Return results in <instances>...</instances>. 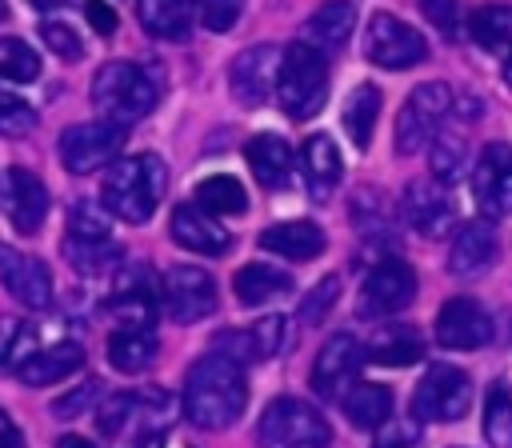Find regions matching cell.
<instances>
[{
  "label": "cell",
  "instance_id": "obj_21",
  "mask_svg": "<svg viewBox=\"0 0 512 448\" xmlns=\"http://www.w3.org/2000/svg\"><path fill=\"white\" fill-rule=\"evenodd\" d=\"M172 240L200 256H220L232 248V232L224 224H216V216L204 212L200 204H180L172 212Z\"/></svg>",
  "mask_w": 512,
  "mask_h": 448
},
{
  "label": "cell",
  "instance_id": "obj_10",
  "mask_svg": "<svg viewBox=\"0 0 512 448\" xmlns=\"http://www.w3.org/2000/svg\"><path fill=\"white\" fill-rule=\"evenodd\" d=\"M160 300H164V312L176 320V324H196L204 316L216 312V280L196 268V264H176L168 268L164 284H160Z\"/></svg>",
  "mask_w": 512,
  "mask_h": 448
},
{
  "label": "cell",
  "instance_id": "obj_45",
  "mask_svg": "<svg viewBox=\"0 0 512 448\" xmlns=\"http://www.w3.org/2000/svg\"><path fill=\"white\" fill-rule=\"evenodd\" d=\"M40 40H44L48 52H56L60 60H80V56H84L80 32H72V28L60 24V20H44V24H40Z\"/></svg>",
  "mask_w": 512,
  "mask_h": 448
},
{
  "label": "cell",
  "instance_id": "obj_31",
  "mask_svg": "<svg viewBox=\"0 0 512 448\" xmlns=\"http://www.w3.org/2000/svg\"><path fill=\"white\" fill-rule=\"evenodd\" d=\"M340 408L348 416L352 428H380L388 416H392V392L384 384H372V380H356L344 396H340Z\"/></svg>",
  "mask_w": 512,
  "mask_h": 448
},
{
  "label": "cell",
  "instance_id": "obj_37",
  "mask_svg": "<svg viewBox=\"0 0 512 448\" xmlns=\"http://www.w3.org/2000/svg\"><path fill=\"white\" fill-rule=\"evenodd\" d=\"M196 200L212 216H240L248 208V192L236 176H208L196 184Z\"/></svg>",
  "mask_w": 512,
  "mask_h": 448
},
{
  "label": "cell",
  "instance_id": "obj_47",
  "mask_svg": "<svg viewBox=\"0 0 512 448\" xmlns=\"http://www.w3.org/2000/svg\"><path fill=\"white\" fill-rule=\"evenodd\" d=\"M352 220H356L360 228H384V220H388L384 196H380L376 188H360L356 200H352Z\"/></svg>",
  "mask_w": 512,
  "mask_h": 448
},
{
  "label": "cell",
  "instance_id": "obj_2",
  "mask_svg": "<svg viewBox=\"0 0 512 448\" xmlns=\"http://www.w3.org/2000/svg\"><path fill=\"white\" fill-rule=\"evenodd\" d=\"M168 184V168L156 152H136L124 160H112L104 176V208L124 220V224H144L152 220L160 196Z\"/></svg>",
  "mask_w": 512,
  "mask_h": 448
},
{
  "label": "cell",
  "instance_id": "obj_43",
  "mask_svg": "<svg viewBox=\"0 0 512 448\" xmlns=\"http://www.w3.org/2000/svg\"><path fill=\"white\" fill-rule=\"evenodd\" d=\"M340 300V276H324L308 296H304V304H300V324H316V320H324L328 316V308Z\"/></svg>",
  "mask_w": 512,
  "mask_h": 448
},
{
  "label": "cell",
  "instance_id": "obj_49",
  "mask_svg": "<svg viewBox=\"0 0 512 448\" xmlns=\"http://www.w3.org/2000/svg\"><path fill=\"white\" fill-rule=\"evenodd\" d=\"M416 440H420L416 420H392V416H388V420L376 428L372 448H416Z\"/></svg>",
  "mask_w": 512,
  "mask_h": 448
},
{
  "label": "cell",
  "instance_id": "obj_32",
  "mask_svg": "<svg viewBox=\"0 0 512 448\" xmlns=\"http://www.w3.org/2000/svg\"><path fill=\"white\" fill-rule=\"evenodd\" d=\"M136 16H140V28L156 40H188V32H192L188 0H140Z\"/></svg>",
  "mask_w": 512,
  "mask_h": 448
},
{
  "label": "cell",
  "instance_id": "obj_29",
  "mask_svg": "<svg viewBox=\"0 0 512 448\" xmlns=\"http://www.w3.org/2000/svg\"><path fill=\"white\" fill-rule=\"evenodd\" d=\"M288 288H292V276L276 264H264V260H252L232 276V292L244 308H260L268 300H280Z\"/></svg>",
  "mask_w": 512,
  "mask_h": 448
},
{
  "label": "cell",
  "instance_id": "obj_33",
  "mask_svg": "<svg viewBox=\"0 0 512 448\" xmlns=\"http://www.w3.org/2000/svg\"><path fill=\"white\" fill-rule=\"evenodd\" d=\"M428 168H432V180L436 184H444V188L460 184L464 172H468V140H464V132H452V128L432 132Z\"/></svg>",
  "mask_w": 512,
  "mask_h": 448
},
{
  "label": "cell",
  "instance_id": "obj_38",
  "mask_svg": "<svg viewBox=\"0 0 512 448\" xmlns=\"http://www.w3.org/2000/svg\"><path fill=\"white\" fill-rule=\"evenodd\" d=\"M484 436L492 448H512V392L508 384H492L484 400Z\"/></svg>",
  "mask_w": 512,
  "mask_h": 448
},
{
  "label": "cell",
  "instance_id": "obj_48",
  "mask_svg": "<svg viewBox=\"0 0 512 448\" xmlns=\"http://www.w3.org/2000/svg\"><path fill=\"white\" fill-rule=\"evenodd\" d=\"M96 396H100V380H84L80 388H72L68 396H60V400L52 404V416H56V420H72V416L88 412Z\"/></svg>",
  "mask_w": 512,
  "mask_h": 448
},
{
  "label": "cell",
  "instance_id": "obj_57",
  "mask_svg": "<svg viewBox=\"0 0 512 448\" xmlns=\"http://www.w3.org/2000/svg\"><path fill=\"white\" fill-rule=\"evenodd\" d=\"M4 16H8V4H4V0H0V20H4Z\"/></svg>",
  "mask_w": 512,
  "mask_h": 448
},
{
  "label": "cell",
  "instance_id": "obj_20",
  "mask_svg": "<svg viewBox=\"0 0 512 448\" xmlns=\"http://www.w3.org/2000/svg\"><path fill=\"white\" fill-rule=\"evenodd\" d=\"M500 256V236L488 220H472V224H460L456 236H452V248H448V272L460 276V280H472L480 272H488Z\"/></svg>",
  "mask_w": 512,
  "mask_h": 448
},
{
  "label": "cell",
  "instance_id": "obj_1",
  "mask_svg": "<svg viewBox=\"0 0 512 448\" xmlns=\"http://www.w3.org/2000/svg\"><path fill=\"white\" fill-rule=\"evenodd\" d=\"M244 404H248L244 368L236 360H228L224 352H208L188 368V376H184V416L196 428L220 432V428L236 424Z\"/></svg>",
  "mask_w": 512,
  "mask_h": 448
},
{
  "label": "cell",
  "instance_id": "obj_23",
  "mask_svg": "<svg viewBox=\"0 0 512 448\" xmlns=\"http://www.w3.org/2000/svg\"><path fill=\"white\" fill-rule=\"evenodd\" d=\"M244 160H248L256 184H260V188H272V192L284 188V184L292 180V168H296L292 144H288L284 136H276V132L252 136V140L244 144Z\"/></svg>",
  "mask_w": 512,
  "mask_h": 448
},
{
  "label": "cell",
  "instance_id": "obj_6",
  "mask_svg": "<svg viewBox=\"0 0 512 448\" xmlns=\"http://www.w3.org/2000/svg\"><path fill=\"white\" fill-rule=\"evenodd\" d=\"M472 408V380L456 364H432L412 392V420L452 424Z\"/></svg>",
  "mask_w": 512,
  "mask_h": 448
},
{
  "label": "cell",
  "instance_id": "obj_4",
  "mask_svg": "<svg viewBox=\"0 0 512 448\" xmlns=\"http://www.w3.org/2000/svg\"><path fill=\"white\" fill-rule=\"evenodd\" d=\"M276 96L288 120H312L328 100V60L320 48L296 40L280 52Z\"/></svg>",
  "mask_w": 512,
  "mask_h": 448
},
{
  "label": "cell",
  "instance_id": "obj_56",
  "mask_svg": "<svg viewBox=\"0 0 512 448\" xmlns=\"http://www.w3.org/2000/svg\"><path fill=\"white\" fill-rule=\"evenodd\" d=\"M504 84L512 88V56H508V64H504Z\"/></svg>",
  "mask_w": 512,
  "mask_h": 448
},
{
  "label": "cell",
  "instance_id": "obj_42",
  "mask_svg": "<svg viewBox=\"0 0 512 448\" xmlns=\"http://www.w3.org/2000/svg\"><path fill=\"white\" fill-rule=\"evenodd\" d=\"M132 412H136V396L116 392V396H108V400L96 408V428H100L104 436H120L124 424L132 420Z\"/></svg>",
  "mask_w": 512,
  "mask_h": 448
},
{
  "label": "cell",
  "instance_id": "obj_5",
  "mask_svg": "<svg viewBox=\"0 0 512 448\" xmlns=\"http://www.w3.org/2000/svg\"><path fill=\"white\" fill-rule=\"evenodd\" d=\"M256 444L260 448H328L332 444V428L308 400L276 396L260 412Z\"/></svg>",
  "mask_w": 512,
  "mask_h": 448
},
{
  "label": "cell",
  "instance_id": "obj_14",
  "mask_svg": "<svg viewBox=\"0 0 512 448\" xmlns=\"http://www.w3.org/2000/svg\"><path fill=\"white\" fill-rule=\"evenodd\" d=\"M360 364H364V344L352 332L328 336L320 356H316V364H312V392L324 396V400H340L356 384Z\"/></svg>",
  "mask_w": 512,
  "mask_h": 448
},
{
  "label": "cell",
  "instance_id": "obj_55",
  "mask_svg": "<svg viewBox=\"0 0 512 448\" xmlns=\"http://www.w3.org/2000/svg\"><path fill=\"white\" fill-rule=\"evenodd\" d=\"M28 4H32L36 12H56V8H64L68 0H28Z\"/></svg>",
  "mask_w": 512,
  "mask_h": 448
},
{
  "label": "cell",
  "instance_id": "obj_53",
  "mask_svg": "<svg viewBox=\"0 0 512 448\" xmlns=\"http://www.w3.org/2000/svg\"><path fill=\"white\" fill-rule=\"evenodd\" d=\"M132 448H164V432L160 428H148V432H140L136 436V444Z\"/></svg>",
  "mask_w": 512,
  "mask_h": 448
},
{
  "label": "cell",
  "instance_id": "obj_11",
  "mask_svg": "<svg viewBox=\"0 0 512 448\" xmlns=\"http://www.w3.org/2000/svg\"><path fill=\"white\" fill-rule=\"evenodd\" d=\"M416 272L400 260V256H384L380 264H372V272L364 276L360 288V312L364 316H396L416 300Z\"/></svg>",
  "mask_w": 512,
  "mask_h": 448
},
{
  "label": "cell",
  "instance_id": "obj_46",
  "mask_svg": "<svg viewBox=\"0 0 512 448\" xmlns=\"http://www.w3.org/2000/svg\"><path fill=\"white\" fill-rule=\"evenodd\" d=\"M420 12L428 16V24L444 40H456L460 36V4L456 0H420Z\"/></svg>",
  "mask_w": 512,
  "mask_h": 448
},
{
  "label": "cell",
  "instance_id": "obj_15",
  "mask_svg": "<svg viewBox=\"0 0 512 448\" xmlns=\"http://www.w3.org/2000/svg\"><path fill=\"white\" fill-rule=\"evenodd\" d=\"M472 192L484 220H504L512 212V144H488L472 172Z\"/></svg>",
  "mask_w": 512,
  "mask_h": 448
},
{
  "label": "cell",
  "instance_id": "obj_26",
  "mask_svg": "<svg viewBox=\"0 0 512 448\" xmlns=\"http://www.w3.org/2000/svg\"><path fill=\"white\" fill-rule=\"evenodd\" d=\"M352 28H356V4L352 0H324L308 20H304V44H312V48H320V52H336V48H344L348 44V36H352Z\"/></svg>",
  "mask_w": 512,
  "mask_h": 448
},
{
  "label": "cell",
  "instance_id": "obj_16",
  "mask_svg": "<svg viewBox=\"0 0 512 448\" xmlns=\"http://www.w3.org/2000/svg\"><path fill=\"white\" fill-rule=\"evenodd\" d=\"M400 216L412 232L428 236V240H440L456 228V200L448 196L444 184H408L404 188V200H400Z\"/></svg>",
  "mask_w": 512,
  "mask_h": 448
},
{
  "label": "cell",
  "instance_id": "obj_51",
  "mask_svg": "<svg viewBox=\"0 0 512 448\" xmlns=\"http://www.w3.org/2000/svg\"><path fill=\"white\" fill-rule=\"evenodd\" d=\"M20 332H24V320H16V316H0V368L16 356Z\"/></svg>",
  "mask_w": 512,
  "mask_h": 448
},
{
  "label": "cell",
  "instance_id": "obj_9",
  "mask_svg": "<svg viewBox=\"0 0 512 448\" xmlns=\"http://www.w3.org/2000/svg\"><path fill=\"white\" fill-rule=\"evenodd\" d=\"M448 112H452V88L444 80H428L412 88L404 108L396 112V152L412 156L416 148H424Z\"/></svg>",
  "mask_w": 512,
  "mask_h": 448
},
{
  "label": "cell",
  "instance_id": "obj_30",
  "mask_svg": "<svg viewBox=\"0 0 512 448\" xmlns=\"http://www.w3.org/2000/svg\"><path fill=\"white\" fill-rule=\"evenodd\" d=\"M156 352H160V344H156L152 328H116L108 336V364L116 372H128V376L144 372V368H152Z\"/></svg>",
  "mask_w": 512,
  "mask_h": 448
},
{
  "label": "cell",
  "instance_id": "obj_8",
  "mask_svg": "<svg viewBox=\"0 0 512 448\" xmlns=\"http://www.w3.org/2000/svg\"><path fill=\"white\" fill-rule=\"evenodd\" d=\"M364 56L376 64V68H388V72H404L412 64H420L428 56V40L404 24L400 16L392 12H372L368 20V32H364Z\"/></svg>",
  "mask_w": 512,
  "mask_h": 448
},
{
  "label": "cell",
  "instance_id": "obj_39",
  "mask_svg": "<svg viewBox=\"0 0 512 448\" xmlns=\"http://www.w3.org/2000/svg\"><path fill=\"white\" fill-rule=\"evenodd\" d=\"M40 76V56L20 36H0V80L32 84Z\"/></svg>",
  "mask_w": 512,
  "mask_h": 448
},
{
  "label": "cell",
  "instance_id": "obj_27",
  "mask_svg": "<svg viewBox=\"0 0 512 448\" xmlns=\"http://www.w3.org/2000/svg\"><path fill=\"white\" fill-rule=\"evenodd\" d=\"M300 168H304V180H308V192L312 200H328L332 188L340 184L344 176V164H340V148L328 132H316L304 140V152H300Z\"/></svg>",
  "mask_w": 512,
  "mask_h": 448
},
{
  "label": "cell",
  "instance_id": "obj_25",
  "mask_svg": "<svg viewBox=\"0 0 512 448\" xmlns=\"http://www.w3.org/2000/svg\"><path fill=\"white\" fill-rule=\"evenodd\" d=\"M420 356H424V336H420V328L400 324V320H384V324L368 336V344H364V360L388 364V368L416 364Z\"/></svg>",
  "mask_w": 512,
  "mask_h": 448
},
{
  "label": "cell",
  "instance_id": "obj_18",
  "mask_svg": "<svg viewBox=\"0 0 512 448\" xmlns=\"http://www.w3.org/2000/svg\"><path fill=\"white\" fill-rule=\"evenodd\" d=\"M288 340H292V336H288V316H264V320H256L252 328H228V332H220V336L212 340V348L224 352V356L236 360V364H248V360H268V356H276Z\"/></svg>",
  "mask_w": 512,
  "mask_h": 448
},
{
  "label": "cell",
  "instance_id": "obj_3",
  "mask_svg": "<svg viewBox=\"0 0 512 448\" xmlns=\"http://www.w3.org/2000/svg\"><path fill=\"white\" fill-rule=\"evenodd\" d=\"M156 100H160V80L144 64L112 60L92 76V108L100 112V120L136 124L156 108Z\"/></svg>",
  "mask_w": 512,
  "mask_h": 448
},
{
  "label": "cell",
  "instance_id": "obj_7",
  "mask_svg": "<svg viewBox=\"0 0 512 448\" xmlns=\"http://www.w3.org/2000/svg\"><path fill=\"white\" fill-rule=\"evenodd\" d=\"M128 140V124H116V120H88V124H72L60 132V160L72 176H88L104 164H112L120 156Z\"/></svg>",
  "mask_w": 512,
  "mask_h": 448
},
{
  "label": "cell",
  "instance_id": "obj_17",
  "mask_svg": "<svg viewBox=\"0 0 512 448\" xmlns=\"http://www.w3.org/2000/svg\"><path fill=\"white\" fill-rule=\"evenodd\" d=\"M276 68H280V48L276 44H252V48H244L232 60V68H228L232 96L244 108H260L272 96V88H276Z\"/></svg>",
  "mask_w": 512,
  "mask_h": 448
},
{
  "label": "cell",
  "instance_id": "obj_41",
  "mask_svg": "<svg viewBox=\"0 0 512 448\" xmlns=\"http://www.w3.org/2000/svg\"><path fill=\"white\" fill-rule=\"evenodd\" d=\"M196 8V20L208 28V32H228L240 12H244V0H192Z\"/></svg>",
  "mask_w": 512,
  "mask_h": 448
},
{
  "label": "cell",
  "instance_id": "obj_50",
  "mask_svg": "<svg viewBox=\"0 0 512 448\" xmlns=\"http://www.w3.org/2000/svg\"><path fill=\"white\" fill-rule=\"evenodd\" d=\"M84 16H88V24H92L100 36H112V32H116V8H112V4H104V0H84Z\"/></svg>",
  "mask_w": 512,
  "mask_h": 448
},
{
  "label": "cell",
  "instance_id": "obj_40",
  "mask_svg": "<svg viewBox=\"0 0 512 448\" xmlns=\"http://www.w3.org/2000/svg\"><path fill=\"white\" fill-rule=\"evenodd\" d=\"M68 236H112V212L96 200H80L68 212Z\"/></svg>",
  "mask_w": 512,
  "mask_h": 448
},
{
  "label": "cell",
  "instance_id": "obj_54",
  "mask_svg": "<svg viewBox=\"0 0 512 448\" xmlns=\"http://www.w3.org/2000/svg\"><path fill=\"white\" fill-rule=\"evenodd\" d=\"M56 448H96L92 440H84V436H60L56 440Z\"/></svg>",
  "mask_w": 512,
  "mask_h": 448
},
{
  "label": "cell",
  "instance_id": "obj_12",
  "mask_svg": "<svg viewBox=\"0 0 512 448\" xmlns=\"http://www.w3.org/2000/svg\"><path fill=\"white\" fill-rule=\"evenodd\" d=\"M156 308H160V284L152 268L148 264L120 268V276L112 280V296H108V312L120 320V328H152Z\"/></svg>",
  "mask_w": 512,
  "mask_h": 448
},
{
  "label": "cell",
  "instance_id": "obj_44",
  "mask_svg": "<svg viewBox=\"0 0 512 448\" xmlns=\"http://www.w3.org/2000/svg\"><path fill=\"white\" fill-rule=\"evenodd\" d=\"M36 128V112L12 96V92H0V136H24Z\"/></svg>",
  "mask_w": 512,
  "mask_h": 448
},
{
  "label": "cell",
  "instance_id": "obj_35",
  "mask_svg": "<svg viewBox=\"0 0 512 448\" xmlns=\"http://www.w3.org/2000/svg\"><path fill=\"white\" fill-rule=\"evenodd\" d=\"M472 40L492 56H512V8L508 4H484L472 12Z\"/></svg>",
  "mask_w": 512,
  "mask_h": 448
},
{
  "label": "cell",
  "instance_id": "obj_24",
  "mask_svg": "<svg viewBox=\"0 0 512 448\" xmlns=\"http://www.w3.org/2000/svg\"><path fill=\"white\" fill-rule=\"evenodd\" d=\"M8 220L20 236L40 232L48 216V188L28 172V168H8Z\"/></svg>",
  "mask_w": 512,
  "mask_h": 448
},
{
  "label": "cell",
  "instance_id": "obj_13",
  "mask_svg": "<svg viewBox=\"0 0 512 448\" xmlns=\"http://www.w3.org/2000/svg\"><path fill=\"white\" fill-rule=\"evenodd\" d=\"M496 324L488 316V308L476 296H452L440 304L436 312V340L452 352H468V348H484L492 344Z\"/></svg>",
  "mask_w": 512,
  "mask_h": 448
},
{
  "label": "cell",
  "instance_id": "obj_36",
  "mask_svg": "<svg viewBox=\"0 0 512 448\" xmlns=\"http://www.w3.org/2000/svg\"><path fill=\"white\" fill-rule=\"evenodd\" d=\"M376 116H380V88L376 84H356V92L344 104V128H348V136H352L356 148H368L372 144Z\"/></svg>",
  "mask_w": 512,
  "mask_h": 448
},
{
  "label": "cell",
  "instance_id": "obj_22",
  "mask_svg": "<svg viewBox=\"0 0 512 448\" xmlns=\"http://www.w3.org/2000/svg\"><path fill=\"white\" fill-rule=\"evenodd\" d=\"M84 368V348L76 340H60V344H48V348H36V352H24L16 360V376L28 384V388H44V384H56L72 372Z\"/></svg>",
  "mask_w": 512,
  "mask_h": 448
},
{
  "label": "cell",
  "instance_id": "obj_52",
  "mask_svg": "<svg viewBox=\"0 0 512 448\" xmlns=\"http://www.w3.org/2000/svg\"><path fill=\"white\" fill-rule=\"evenodd\" d=\"M0 448H24V436H20V428L8 420L4 408H0Z\"/></svg>",
  "mask_w": 512,
  "mask_h": 448
},
{
  "label": "cell",
  "instance_id": "obj_34",
  "mask_svg": "<svg viewBox=\"0 0 512 448\" xmlns=\"http://www.w3.org/2000/svg\"><path fill=\"white\" fill-rule=\"evenodd\" d=\"M64 256H68V264L76 268V272H84V276H104V272H112L116 264H120V256H124V248L112 240V236H68L64 240Z\"/></svg>",
  "mask_w": 512,
  "mask_h": 448
},
{
  "label": "cell",
  "instance_id": "obj_19",
  "mask_svg": "<svg viewBox=\"0 0 512 448\" xmlns=\"http://www.w3.org/2000/svg\"><path fill=\"white\" fill-rule=\"evenodd\" d=\"M0 284L24 304V308H48L52 304V272L44 260L12 252L0 244Z\"/></svg>",
  "mask_w": 512,
  "mask_h": 448
},
{
  "label": "cell",
  "instance_id": "obj_28",
  "mask_svg": "<svg viewBox=\"0 0 512 448\" xmlns=\"http://www.w3.org/2000/svg\"><path fill=\"white\" fill-rule=\"evenodd\" d=\"M260 248L288 260H312L324 252V228L312 220H280L260 232Z\"/></svg>",
  "mask_w": 512,
  "mask_h": 448
}]
</instances>
